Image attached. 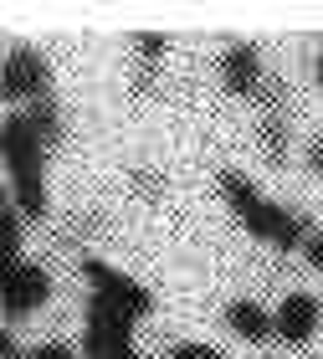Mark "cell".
Wrapping results in <instances>:
<instances>
[{"label": "cell", "mask_w": 323, "mask_h": 359, "mask_svg": "<svg viewBox=\"0 0 323 359\" xmlns=\"http://www.w3.org/2000/svg\"><path fill=\"white\" fill-rule=\"evenodd\" d=\"M0 154H6V185H11L15 210L26 221H41L46 205H52L46 201V154H52V144L31 128L26 113H6V123H0Z\"/></svg>", "instance_id": "obj_1"}, {"label": "cell", "mask_w": 323, "mask_h": 359, "mask_svg": "<svg viewBox=\"0 0 323 359\" xmlns=\"http://www.w3.org/2000/svg\"><path fill=\"white\" fill-rule=\"evenodd\" d=\"M216 185H221V201L231 205V216L247 226L256 241H267V247H277V252L308 247V221H303L293 205H282V201H272V195H262L241 170H221Z\"/></svg>", "instance_id": "obj_2"}, {"label": "cell", "mask_w": 323, "mask_h": 359, "mask_svg": "<svg viewBox=\"0 0 323 359\" xmlns=\"http://www.w3.org/2000/svg\"><path fill=\"white\" fill-rule=\"evenodd\" d=\"M134 323L123 308H113L103 298H88V313H83V359H128L139 354L134 349Z\"/></svg>", "instance_id": "obj_3"}, {"label": "cell", "mask_w": 323, "mask_h": 359, "mask_svg": "<svg viewBox=\"0 0 323 359\" xmlns=\"http://www.w3.org/2000/svg\"><path fill=\"white\" fill-rule=\"evenodd\" d=\"M0 97L6 103H41V97H52V62H46L36 46H21L15 41L6 62H0Z\"/></svg>", "instance_id": "obj_4"}, {"label": "cell", "mask_w": 323, "mask_h": 359, "mask_svg": "<svg viewBox=\"0 0 323 359\" xmlns=\"http://www.w3.org/2000/svg\"><path fill=\"white\" fill-rule=\"evenodd\" d=\"M83 277H88V287H92V298L123 308L128 318H149L154 313V292L144 287L139 277H128L123 267H108L103 257H83Z\"/></svg>", "instance_id": "obj_5"}, {"label": "cell", "mask_w": 323, "mask_h": 359, "mask_svg": "<svg viewBox=\"0 0 323 359\" xmlns=\"http://www.w3.org/2000/svg\"><path fill=\"white\" fill-rule=\"evenodd\" d=\"M46 298H52V272H46L41 262H31V257H21L15 267L0 272V303H6V318H31L36 308H46Z\"/></svg>", "instance_id": "obj_6"}, {"label": "cell", "mask_w": 323, "mask_h": 359, "mask_svg": "<svg viewBox=\"0 0 323 359\" xmlns=\"http://www.w3.org/2000/svg\"><path fill=\"white\" fill-rule=\"evenodd\" d=\"M221 88L231 97H256L262 93V46L256 41H231L221 52Z\"/></svg>", "instance_id": "obj_7"}, {"label": "cell", "mask_w": 323, "mask_h": 359, "mask_svg": "<svg viewBox=\"0 0 323 359\" xmlns=\"http://www.w3.org/2000/svg\"><path fill=\"white\" fill-rule=\"evenodd\" d=\"M272 323H277L282 344H308L318 334V298L313 292H287V298L272 308Z\"/></svg>", "instance_id": "obj_8"}, {"label": "cell", "mask_w": 323, "mask_h": 359, "mask_svg": "<svg viewBox=\"0 0 323 359\" xmlns=\"http://www.w3.org/2000/svg\"><path fill=\"white\" fill-rule=\"evenodd\" d=\"M226 329L236 339H247V344H267V339H277V323H272V308L252 303V298H231L226 303Z\"/></svg>", "instance_id": "obj_9"}, {"label": "cell", "mask_w": 323, "mask_h": 359, "mask_svg": "<svg viewBox=\"0 0 323 359\" xmlns=\"http://www.w3.org/2000/svg\"><path fill=\"white\" fill-rule=\"evenodd\" d=\"M21 210H15V201L6 195V205H0V252H6V267L21 262Z\"/></svg>", "instance_id": "obj_10"}, {"label": "cell", "mask_w": 323, "mask_h": 359, "mask_svg": "<svg viewBox=\"0 0 323 359\" xmlns=\"http://www.w3.org/2000/svg\"><path fill=\"white\" fill-rule=\"evenodd\" d=\"M21 113L31 118V128H36L46 144H62V113H57L52 97H41V103H31V108H21Z\"/></svg>", "instance_id": "obj_11"}, {"label": "cell", "mask_w": 323, "mask_h": 359, "mask_svg": "<svg viewBox=\"0 0 323 359\" xmlns=\"http://www.w3.org/2000/svg\"><path fill=\"white\" fill-rule=\"evenodd\" d=\"M262 149H267L272 165L287 159V118H282V113H267V118H262Z\"/></svg>", "instance_id": "obj_12"}, {"label": "cell", "mask_w": 323, "mask_h": 359, "mask_svg": "<svg viewBox=\"0 0 323 359\" xmlns=\"http://www.w3.org/2000/svg\"><path fill=\"white\" fill-rule=\"evenodd\" d=\"M165 46H170V36H159V31H139V36H134V52H139L144 62L165 57Z\"/></svg>", "instance_id": "obj_13"}, {"label": "cell", "mask_w": 323, "mask_h": 359, "mask_svg": "<svg viewBox=\"0 0 323 359\" xmlns=\"http://www.w3.org/2000/svg\"><path fill=\"white\" fill-rule=\"evenodd\" d=\"M170 359H226V354H221L216 344H174Z\"/></svg>", "instance_id": "obj_14"}, {"label": "cell", "mask_w": 323, "mask_h": 359, "mask_svg": "<svg viewBox=\"0 0 323 359\" xmlns=\"http://www.w3.org/2000/svg\"><path fill=\"white\" fill-rule=\"evenodd\" d=\"M26 359H77V354H72L67 344H36V349H31Z\"/></svg>", "instance_id": "obj_15"}, {"label": "cell", "mask_w": 323, "mask_h": 359, "mask_svg": "<svg viewBox=\"0 0 323 359\" xmlns=\"http://www.w3.org/2000/svg\"><path fill=\"white\" fill-rule=\"evenodd\" d=\"M308 170H313V175L323 180V134H318V139L308 144Z\"/></svg>", "instance_id": "obj_16"}, {"label": "cell", "mask_w": 323, "mask_h": 359, "mask_svg": "<svg viewBox=\"0 0 323 359\" xmlns=\"http://www.w3.org/2000/svg\"><path fill=\"white\" fill-rule=\"evenodd\" d=\"M303 252H308V262L323 272V231H318V236H308V247H303Z\"/></svg>", "instance_id": "obj_17"}, {"label": "cell", "mask_w": 323, "mask_h": 359, "mask_svg": "<svg viewBox=\"0 0 323 359\" xmlns=\"http://www.w3.org/2000/svg\"><path fill=\"white\" fill-rule=\"evenodd\" d=\"M0 354H6V359H21V344H15V334L0 339Z\"/></svg>", "instance_id": "obj_18"}, {"label": "cell", "mask_w": 323, "mask_h": 359, "mask_svg": "<svg viewBox=\"0 0 323 359\" xmlns=\"http://www.w3.org/2000/svg\"><path fill=\"white\" fill-rule=\"evenodd\" d=\"M313 83L323 88V41H318V52H313Z\"/></svg>", "instance_id": "obj_19"}, {"label": "cell", "mask_w": 323, "mask_h": 359, "mask_svg": "<svg viewBox=\"0 0 323 359\" xmlns=\"http://www.w3.org/2000/svg\"><path fill=\"white\" fill-rule=\"evenodd\" d=\"M267 359H277V354H267Z\"/></svg>", "instance_id": "obj_20"}]
</instances>
